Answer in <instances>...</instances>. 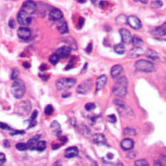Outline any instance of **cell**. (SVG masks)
I'll use <instances>...</instances> for the list:
<instances>
[{
  "label": "cell",
  "mask_w": 166,
  "mask_h": 166,
  "mask_svg": "<svg viewBox=\"0 0 166 166\" xmlns=\"http://www.w3.org/2000/svg\"><path fill=\"white\" fill-rule=\"evenodd\" d=\"M128 80L125 77L120 78L113 86L112 92L116 96L120 98H125L127 94Z\"/></svg>",
  "instance_id": "6da1fadb"
},
{
  "label": "cell",
  "mask_w": 166,
  "mask_h": 166,
  "mask_svg": "<svg viewBox=\"0 0 166 166\" xmlns=\"http://www.w3.org/2000/svg\"><path fill=\"white\" fill-rule=\"evenodd\" d=\"M11 91L15 98L17 99H21L26 91V86L24 82L21 79L17 78L11 85Z\"/></svg>",
  "instance_id": "7a4b0ae2"
},
{
  "label": "cell",
  "mask_w": 166,
  "mask_h": 166,
  "mask_svg": "<svg viewBox=\"0 0 166 166\" xmlns=\"http://www.w3.org/2000/svg\"><path fill=\"white\" fill-rule=\"evenodd\" d=\"M76 82V79L73 78H61L56 81L55 85L59 90H66L72 88Z\"/></svg>",
  "instance_id": "3957f363"
},
{
  "label": "cell",
  "mask_w": 166,
  "mask_h": 166,
  "mask_svg": "<svg viewBox=\"0 0 166 166\" xmlns=\"http://www.w3.org/2000/svg\"><path fill=\"white\" fill-rule=\"evenodd\" d=\"M135 67L138 70L144 73H152L155 70V65L152 62L146 60H139L135 63Z\"/></svg>",
  "instance_id": "277c9868"
},
{
  "label": "cell",
  "mask_w": 166,
  "mask_h": 166,
  "mask_svg": "<svg viewBox=\"0 0 166 166\" xmlns=\"http://www.w3.org/2000/svg\"><path fill=\"white\" fill-rule=\"evenodd\" d=\"M32 105L29 100H23L20 102L16 107L17 114L21 116H27L31 112Z\"/></svg>",
  "instance_id": "5b68a950"
},
{
  "label": "cell",
  "mask_w": 166,
  "mask_h": 166,
  "mask_svg": "<svg viewBox=\"0 0 166 166\" xmlns=\"http://www.w3.org/2000/svg\"><path fill=\"white\" fill-rule=\"evenodd\" d=\"M17 20L19 23V24L22 26H28L31 23V16L26 13L23 11L20 10V12L18 13L17 16Z\"/></svg>",
  "instance_id": "8992f818"
},
{
  "label": "cell",
  "mask_w": 166,
  "mask_h": 166,
  "mask_svg": "<svg viewBox=\"0 0 166 166\" xmlns=\"http://www.w3.org/2000/svg\"><path fill=\"white\" fill-rule=\"evenodd\" d=\"M21 10L23 11L24 12L30 15V16H32L33 13L36 12L37 5L32 0H27L23 3Z\"/></svg>",
  "instance_id": "52a82bcc"
},
{
  "label": "cell",
  "mask_w": 166,
  "mask_h": 166,
  "mask_svg": "<svg viewBox=\"0 0 166 166\" xmlns=\"http://www.w3.org/2000/svg\"><path fill=\"white\" fill-rule=\"evenodd\" d=\"M92 83L91 80L88 79V80L85 81L78 86L77 92V93L81 94H86L90 92V89L92 88Z\"/></svg>",
  "instance_id": "ba28073f"
},
{
  "label": "cell",
  "mask_w": 166,
  "mask_h": 166,
  "mask_svg": "<svg viewBox=\"0 0 166 166\" xmlns=\"http://www.w3.org/2000/svg\"><path fill=\"white\" fill-rule=\"evenodd\" d=\"M128 24L130 26V27L135 30L140 29L142 27L141 21L134 16H131L128 17Z\"/></svg>",
  "instance_id": "9c48e42d"
},
{
  "label": "cell",
  "mask_w": 166,
  "mask_h": 166,
  "mask_svg": "<svg viewBox=\"0 0 166 166\" xmlns=\"http://www.w3.org/2000/svg\"><path fill=\"white\" fill-rule=\"evenodd\" d=\"M119 33L120 34L122 39V43L125 45H128L132 43V37L131 35L130 32L128 29L125 28H122L119 30Z\"/></svg>",
  "instance_id": "30bf717a"
},
{
  "label": "cell",
  "mask_w": 166,
  "mask_h": 166,
  "mask_svg": "<svg viewBox=\"0 0 166 166\" xmlns=\"http://www.w3.org/2000/svg\"><path fill=\"white\" fill-rule=\"evenodd\" d=\"M17 35L19 37V38L21 39V40L27 41L31 37V31L29 28L26 27H21L18 29Z\"/></svg>",
  "instance_id": "8fae6325"
},
{
  "label": "cell",
  "mask_w": 166,
  "mask_h": 166,
  "mask_svg": "<svg viewBox=\"0 0 166 166\" xmlns=\"http://www.w3.org/2000/svg\"><path fill=\"white\" fill-rule=\"evenodd\" d=\"M152 35L156 38H161L166 35V22L164 23L154 29L152 31Z\"/></svg>",
  "instance_id": "7c38bea8"
},
{
  "label": "cell",
  "mask_w": 166,
  "mask_h": 166,
  "mask_svg": "<svg viewBox=\"0 0 166 166\" xmlns=\"http://www.w3.org/2000/svg\"><path fill=\"white\" fill-rule=\"evenodd\" d=\"M49 20L51 21H57L61 20L63 17V13L60 9L54 8L51 10L49 15Z\"/></svg>",
  "instance_id": "4fadbf2b"
},
{
  "label": "cell",
  "mask_w": 166,
  "mask_h": 166,
  "mask_svg": "<svg viewBox=\"0 0 166 166\" xmlns=\"http://www.w3.org/2000/svg\"><path fill=\"white\" fill-rule=\"evenodd\" d=\"M71 48L69 46H64L56 51V54L57 55L60 59H65L67 58L70 55Z\"/></svg>",
  "instance_id": "5bb4252c"
},
{
  "label": "cell",
  "mask_w": 166,
  "mask_h": 166,
  "mask_svg": "<svg viewBox=\"0 0 166 166\" xmlns=\"http://www.w3.org/2000/svg\"><path fill=\"white\" fill-rule=\"evenodd\" d=\"M51 130L52 134L55 137H60L62 134V130L59 123L55 120L51 124Z\"/></svg>",
  "instance_id": "9a60e30c"
},
{
  "label": "cell",
  "mask_w": 166,
  "mask_h": 166,
  "mask_svg": "<svg viewBox=\"0 0 166 166\" xmlns=\"http://www.w3.org/2000/svg\"><path fill=\"white\" fill-rule=\"evenodd\" d=\"M108 81V78L106 75H101L99 78H97L96 81V92L99 91L101 89H103L105 85H106Z\"/></svg>",
  "instance_id": "2e32d148"
},
{
  "label": "cell",
  "mask_w": 166,
  "mask_h": 166,
  "mask_svg": "<svg viewBox=\"0 0 166 166\" xmlns=\"http://www.w3.org/2000/svg\"><path fill=\"white\" fill-rule=\"evenodd\" d=\"M145 54L144 51L141 47H134L129 52V56L132 59L138 58Z\"/></svg>",
  "instance_id": "e0dca14e"
},
{
  "label": "cell",
  "mask_w": 166,
  "mask_h": 166,
  "mask_svg": "<svg viewBox=\"0 0 166 166\" xmlns=\"http://www.w3.org/2000/svg\"><path fill=\"white\" fill-rule=\"evenodd\" d=\"M78 149L75 146L70 147L66 149L65 152V157L67 158H73L78 156Z\"/></svg>",
  "instance_id": "ac0fdd59"
},
{
  "label": "cell",
  "mask_w": 166,
  "mask_h": 166,
  "mask_svg": "<svg viewBox=\"0 0 166 166\" xmlns=\"http://www.w3.org/2000/svg\"><path fill=\"white\" fill-rule=\"evenodd\" d=\"M41 138V135H37L34 138L30 139L27 142V148L30 150H35L37 149V146L39 142V138Z\"/></svg>",
  "instance_id": "d6986e66"
},
{
  "label": "cell",
  "mask_w": 166,
  "mask_h": 166,
  "mask_svg": "<svg viewBox=\"0 0 166 166\" xmlns=\"http://www.w3.org/2000/svg\"><path fill=\"white\" fill-rule=\"evenodd\" d=\"M92 140L94 144H106V140L105 136L102 134H96L92 135Z\"/></svg>",
  "instance_id": "ffe728a7"
},
{
  "label": "cell",
  "mask_w": 166,
  "mask_h": 166,
  "mask_svg": "<svg viewBox=\"0 0 166 166\" xmlns=\"http://www.w3.org/2000/svg\"><path fill=\"white\" fill-rule=\"evenodd\" d=\"M134 142L132 139H129V138H126L124 139L121 142V144H120V146H121V148L124 150H130L133 148L134 147Z\"/></svg>",
  "instance_id": "44dd1931"
},
{
  "label": "cell",
  "mask_w": 166,
  "mask_h": 166,
  "mask_svg": "<svg viewBox=\"0 0 166 166\" xmlns=\"http://www.w3.org/2000/svg\"><path fill=\"white\" fill-rule=\"evenodd\" d=\"M123 67L120 65H114L111 69V75L113 78H117L123 72Z\"/></svg>",
  "instance_id": "7402d4cb"
},
{
  "label": "cell",
  "mask_w": 166,
  "mask_h": 166,
  "mask_svg": "<svg viewBox=\"0 0 166 166\" xmlns=\"http://www.w3.org/2000/svg\"><path fill=\"white\" fill-rule=\"evenodd\" d=\"M57 28L59 32L61 34H66L69 33V27H68V24L66 21L63 20L60 21L57 25Z\"/></svg>",
  "instance_id": "603a6c76"
},
{
  "label": "cell",
  "mask_w": 166,
  "mask_h": 166,
  "mask_svg": "<svg viewBox=\"0 0 166 166\" xmlns=\"http://www.w3.org/2000/svg\"><path fill=\"white\" fill-rule=\"evenodd\" d=\"M116 23L117 25H126L128 24V17H126L125 15H120L116 19Z\"/></svg>",
  "instance_id": "cb8c5ba5"
},
{
  "label": "cell",
  "mask_w": 166,
  "mask_h": 166,
  "mask_svg": "<svg viewBox=\"0 0 166 166\" xmlns=\"http://www.w3.org/2000/svg\"><path fill=\"white\" fill-rule=\"evenodd\" d=\"M132 43L134 47H141L144 45V41L139 38L138 36H134L132 39Z\"/></svg>",
  "instance_id": "d4e9b609"
},
{
  "label": "cell",
  "mask_w": 166,
  "mask_h": 166,
  "mask_svg": "<svg viewBox=\"0 0 166 166\" xmlns=\"http://www.w3.org/2000/svg\"><path fill=\"white\" fill-rule=\"evenodd\" d=\"M146 56L148 59L153 60V61H155V60L159 59V55H158L157 52L153 50H148L147 51Z\"/></svg>",
  "instance_id": "484cf974"
},
{
  "label": "cell",
  "mask_w": 166,
  "mask_h": 166,
  "mask_svg": "<svg viewBox=\"0 0 166 166\" xmlns=\"http://www.w3.org/2000/svg\"><path fill=\"white\" fill-rule=\"evenodd\" d=\"M114 51L117 54L122 55L125 52V47L122 44H117L114 46Z\"/></svg>",
  "instance_id": "4316f807"
},
{
  "label": "cell",
  "mask_w": 166,
  "mask_h": 166,
  "mask_svg": "<svg viewBox=\"0 0 166 166\" xmlns=\"http://www.w3.org/2000/svg\"><path fill=\"white\" fill-rule=\"evenodd\" d=\"M150 6L153 9H160L163 6V2L160 0H154L150 3Z\"/></svg>",
  "instance_id": "83f0119b"
},
{
  "label": "cell",
  "mask_w": 166,
  "mask_h": 166,
  "mask_svg": "<svg viewBox=\"0 0 166 166\" xmlns=\"http://www.w3.org/2000/svg\"><path fill=\"white\" fill-rule=\"evenodd\" d=\"M47 148V144H46V142L45 141H39L38 144H37V150H38L39 152H43V151H44L45 149H46Z\"/></svg>",
  "instance_id": "f1b7e54d"
},
{
  "label": "cell",
  "mask_w": 166,
  "mask_h": 166,
  "mask_svg": "<svg viewBox=\"0 0 166 166\" xmlns=\"http://www.w3.org/2000/svg\"><path fill=\"white\" fill-rule=\"evenodd\" d=\"M59 59H60L59 56L56 53H55L50 56L49 61L51 62V63L52 64V65H56V64L58 63V62L59 61Z\"/></svg>",
  "instance_id": "f546056e"
},
{
  "label": "cell",
  "mask_w": 166,
  "mask_h": 166,
  "mask_svg": "<svg viewBox=\"0 0 166 166\" xmlns=\"http://www.w3.org/2000/svg\"><path fill=\"white\" fill-rule=\"evenodd\" d=\"M124 133L125 135H134L136 134V132H135V130L134 129V128H125V130H124Z\"/></svg>",
  "instance_id": "4dcf8cb0"
},
{
  "label": "cell",
  "mask_w": 166,
  "mask_h": 166,
  "mask_svg": "<svg viewBox=\"0 0 166 166\" xmlns=\"http://www.w3.org/2000/svg\"><path fill=\"white\" fill-rule=\"evenodd\" d=\"M135 166H149V164L146 160H139L135 161Z\"/></svg>",
  "instance_id": "1f68e13d"
},
{
  "label": "cell",
  "mask_w": 166,
  "mask_h": 166,
  "mask_svg": "<svg viewBox=\"0 0 166 166\" xmlns=\"http://www.w3.org/2000/svg\"><path fill=\"white\" fill-rule=\"evenodd\" d=\"M53 111H54L53 107H52L50 104L46 106L45 108V114L47 115H51L52 114V112H53Z\"/></svg>",
  "instance_id": "d6a6232c"
},
{
  "label": "cell",
  "mask_w": 166,
  "mask_h": 166,
  "mask_svg": "<svg viewBox=\"0 0 166 166\" xmlns=\"http://www.w3.org/2000/svg\"><path fill=\"white\" fill-rule=\"evenodd\" d=\"M16 148L20 151H25L28 148L27 145L25 144V143H18V144H16Z\"/></svg>",
  "instance_id": "836d02e7"
},
{
  "label": "cell",
  "mask_w": 166,
  "mask_h": 166,
  "mask_svg": "<svg viewBox=\"0 0 166 166\" xmlns=\"http://www.w3.org/2000/svg\"><path fill=\"white\" fill-rule=\"evenodd\" d=\"M19 74H20V72H19V70L17 69H13L12 72H11V80H16L19 76Z\"/></svg>",
  "instance_id": "e575fe53"
},
{
  "label": "cell",
  "mask_w": 166,
  "mask_h": 166,
  "mask_svg": "<svg viewBox=\"0 0 166 166\" xmlns=\"http://www.w3.org/2000/svg\"><path fill=\"white\" fill-rule=\"evenodd\" d=\"M25 133V132L24 130H11L9 134L11 135H22L24 134Z\"/></svg>",
  "instance_id": "d590c367"
},
{
  "label": "cell",
  "mask_w": 166,
  "mask_h": 166,
  "mask_svg": "<svg viewBox=\"0 0 166 166\" xmlns=\"http://www.w3.org/2000/svg\"><path fill=\"white\" fill-rule=\"evenodd\" d=\"M74 60H75V57H73L70 60V61L68 63V65H67V67H65V70H68L72 69V68L74 67Z\"/></svg>",
  "instance_id": "8d00e7d4"
},
{
  "label": "cell",
  "mask_w": 166,
  "mask_h": 166,
  "mask_svg": "<svg viewBox=\"0 0 166 166\" xmlns=\"http://www.w3.org/2000/svg\"><path fill=\"white\" fill-rule=\"evenodd\" d=\"M96 108V105L94 103H87L85 105V109L87 111H91Z\"/></svg>",
  "instance_id": "74e56055"
},
{
  "label": "cell",
  "mask_w": 166,
  "mask_h": 166,
  "mask_svg": "<svg viewBox=\"0 0 166 166\" xmlns=\"http://www.w3.org/2000/svg\"><path fill=\"white\" fill-rule=\"evenodd\" d=\"M107 120L108 122L112 124H114L116 122V117L114 114H110L107 116Z\"/></svg>",
  "instance_id": "f35d334b"
},
{
  "label": "cell",
  "mask_w": 166,
  "mask_h": 166,
  "mask_svg": "<svg viewBox=\"0 0 166 166\" xmlns=\"http://www.w3.org/2000/svg\"><path fill=\"white\" fill-rule=\"evenodd\" d=\"M0 128L2 130H11L12 129H11V128L7 125V124H5V123H3V122H0Z\"/></svg>",
  "instance_id": "ab89813d"
},
{
  "label": "cell",
  "mask_w": 166,
  "mask_h": 166,
  "mask_svg": "<svg viewBox=\"0 0 166 166\" xmlns=\"http://www.w3.org/2000/svg\"><path fill=\"white\" fill-rule=\"evenodd\" d=\"M37 116H38V111L37 110H34L33 112L32 113L31 116V119H30V121H33V120H36V118Z\"/></svg>",
  "instance_id": "60d3db41"
},
{
  "label": "cell",
  "mask_w": 166,
  "mask_h": 166,
  "mask_svg": "<svg viewBox=\"0 0 166 166\" xmlns=\"http://www.w3.org/2000/svg\"><path fill=\"white\" fill-rule=\"evenodd\" d=\"M0 162L2 164H4L6 162V157L4 153H0Z\"/></svg>",
  "instance_id": "b9f144b4"
},
{
  "label": "cell",
  "mask_w": 166,
  "mask_h": 166,
  "mask_svg": "<svg viewBox=\"0 0 166 166\" xmlns=\"http://www.w3.org/2000/svg\"><path fill=\"white\" fill-rule=\"evenodd\" d=\"M39 77L41 79H42L43 81H48V79L49 78L50 76L49 74H39Z\"/></svg>",
  "instance_id": "7bdbcfd3"
},
{
  "label": "cell",
  "mask_w": 166,
  "mask_h": 166,
  "mask_svg": "<svg viewBox=\"0 0 166 166\" xmlns=\"http://www.w3.org/2000/svg\"><path fill=\"white\" fill-rule=\"evenodd\" d=\"M84 23H85V20L82 17H81L80 19H79V21H78V27H79V28L81 29L83 25H84Z\"/></svg>",
  "instance_id": "ee69618b"
},
{
  "label": "cell",
  "mask_w": 166,
  "mask_h": 166,
  "mask_svg": "<svg viewBox=\"0 0 166 166\" xmlns=\"http://www.w3.org/2000/svg\"><path fill=\"white\" fill-rule=\"evenodd\" d=\"M92 44L91 43H89L87 47H86V52H87V53H90V52L92 51Z\"/></svg>",
  "instance_id": "f6af8a7d"
},
{
  "label": "cell",
  "mask_w": 166,
  "mask_h": 166,
  "mask_svg": "<svg viewBox=\"0 0 166 166\" xmlns=\"http://www.w3.org/2000/svg\"><path fill=\"white\" fill-rule=\"evenodd\" d=\"M15 25H16V23H15V21L13 20V19H11V20H9V27L11 29H14Z\"/></svg>",
  "instance_id": "bcb514c9"
},
{
  "label": "cell",
  "mask_w": 166,
  "mask_h": 166,
  "mask_svg": "<svg viewBox=\"0 0 166 166\" xmlns=\"http://www.w3.org/2000/svg\"><path fill=\"white\" fill-rule=\"evenodd\" d=\"M37 122L36 120H33V121H30L28 128H31L35 127L37 125Z\"/></svg>",
  "instance_id": "7dc6e473"
},
{
  "label": "cell",
  "mask_w": 166,
  "mask_h": 166,
  "mask_svg": "<svg viewBox=\"0 0 166 166\" xmlns=\"http://www.w3.org/2000/svg\"><path fill=\"white\" fill-rule=\"evenodd\" d=\"M87 68H88V63H85V65H84V67H83V69H82L81 73L82 74L85 73L86 72V70H87Z\"/></svg>",
  "instance_id": "c3c4849f"
},
{
  "label": "cell",
  "mask_w": 166,
  "mask_h": 166,
  "mask_svg": "<svg viewBox=\"0 0 166 166\" xmlns=\"http://www.w3.org/2000/svg\"><path fill=\"white\" fill-rule=\"evenodd\" d=\"M23 67L25 68V69H29V68L31 67V65H30L28 62H24L23 63Z\"/></svg>",
  "instance_id": "681fc988"
},
{
  "label": "cell",
  "mask_w": 166,
  "mask_h": 166,
  "mask_svg": "<svg viewBox=\"0 0 166 166\" xmlns=\"http://www.w3.org/2000/svg\"><path fill=\"white\" fill-rule=\"evenodd\" d=\"M40 69L42 71H44L45 70L48 69V67L45 65V64H43V65L40 67Z\"/></svg>",
  "instance_id": "f907efd6"
},
{
  "label": "cell",
  "mask_w": 166,
  "mask_h": 166,
  "mask_svg": "<svg viewBox=\"0 0 166 166\" xmlns=\"http://www.w3.org/2000/svg\"><path fill=\"white\" fill-rule=\"evenodd\" d=\"M108 2H106V1H102L100 3V7H105V6H107L108 5Z\"/></svg>",
  "instance_id": "816d5d0a"
},
{
  "label": "cell",
  "mask_w": 166,
  "mask_h": 166,
  "mask_svg": "<svg viewBox=\"0 0 166 166\" xmlns=\"http://www.w3.org/2000/svg\"><path fill=\"white\" fill-rule=\"evenodd\" d=\"M70 95H71V94L70 92H65L64 94H63L62 97L63 98H68V97H70Z\"/></svg>",
  "instance_id": "f5cc1de1"
},
{
  "label": "cell",
  "mask_w": 166,
  "mask_h": 166,
  "mask_svg": "<svg viewBox=\"0 0 166 166\" xmlns=\"http://www.w3.org/2000/svg\"><path fill=\"white\" fill-rule=\"evenodd\" d=\"M59 148H60L59 144H52V150H57Z\"/></svg>",
  "instance_id": "db71d44e"
},
{
  "label": "cell",
  "mask_w": 166,
  "mask_h": 166,
  "mask_svg": "<svg viewBox=\"0 0 166 166\" xmlns=\"http://www.w3.org/2000/svg\"><path fill=\"white\" fill-rule=\"evenodd\" d=\"M4 146L5 147V148H9V147L10 146V144L8 140H5L4 142Z\"/></svg>",
  "instance_id": "11a10c76"
},
{
  "label": "cell",
  "mask_w": 166,
  "mask_h": 166,
  "mask_svg": "<svg viewBox=\"0 0 166 166\" xmlns=\"http://www.w3.org/2000/svg\"><path fill=\"white\" fill-rule=\"evenodd\" d=\"M52 166H62V165H61V164L60 163L59 161H56V162H55V163L53 164Z\"/></svg>",
  "instance_id": "9f6ffc18"
},
{
  "label": "cell",
  "mask_w": 166,
  "mask_h": 166,
  "mask_svg": "<svg viewBox=\"0 0 166 166\" xmlns=\"http://www.w3.org/2000/svg\"><path fill=\"white\" fill-rule=\"evenodd\" d=\"M134 1L135 2H140L143 3H147V2H148V0H134Z\"/></svg>",
  "instance_id": "6f0895ef"
},
{
  "label": "cell",
  "mask_w": 166,
  "mask_h": 166,
  "mask_svg": "<svg viewBox=\"0 0 166 166\" xmlns=\"http://www.w3.org/2000/svg\"><path fill=\"white\" fill-rule=\"evenodd\" d=\"M113 157H114V155H113L112 153H108L107 155V157L109 160H111L112 158H113Z\"/></svg>",
  "instance_id": "680465c9"
},
{
  "label": "cell",
  "mask_w": 166,
  "mask_h": 166,
  "mask_svg": "<svg viewBox=\"0 0 166 166\" xmlns=\"http://www.w3.org/2000/svg\"><path fill=\"white\" fill-rule=\"evenodd\" d=\"M67 140V138H66V137H63V138H61V141L62 142H63V143L66 142Z\"/></svg>",
  "instance_id": "91938a15"
},
{
  "label": "cell",
  "mask_w": 166,
  "mask_h": 166,
  "mask_svg": "<svg viewBox=\"0 0 166 166\" xmlns=\"http://www.w3.org/2000/svg\"><path fill=\"white\" fill-rule=\"evenodd\" d=\"M77 1H78V2L81 3H83L85 2V0H77Z\"/></svg>",
  "instance_id": "94428289"
},
{
  "label": "cell",
  "mask_w": 166,
  "mask_h": 166,
  "mask_svg": "<svg viewBox=\"0 0 166 166\" xmlns=\"http://www.w3.org/2000/svg\"><path fill=\"white\" fill-rule=\"evenodd\" d=\"M90 1H91V2H92L93 3H94V4H95L97 0H90Z\"/></svg>",
  "instance_id": "6125c7cd"
},
{
  "label": "cell",
  "mask_w": 166,
  "mask_h": 166,
  "mask_svg": "<svg viewBox=\"0 0 166 166\" xmlns=\"http://www.w3.org/2000/svg\"><path fill=\"white\" fill-rule=\"evenodd\" d=\"M0 166H3V165H1V164H0Z\"/></svg>",
  "instance_id": "be15d7a7"
},
{
  "label": "cell",
  "mask_w": 166,
  "mask_h": 166,
  "mask_svg": "<svg viewBox=\"0 0 166 166\" xmlns=\"http://www.w3.org/2000/svg\"><path fill=\"white\" fill-rule=\"evenodd\" d=\"M165 41H166V39H165Z\"/></svg>",
  "instance_id": "e7e4bbea"
},
{
  "label": "cell",
  "mask_w": 166,
  "mask_h": 166,
  "mask_svg": "<svg viewBox=\"0 0 166 166\" xmlns=\"http://www.w3.org/2000/svg\"><path fill=\"white\" fill-rule=\"evenodd\" d=\"M165 1H166V0H165Z\"/></svg>",
  "instance_id": "03108f58"
}]
</instances>
